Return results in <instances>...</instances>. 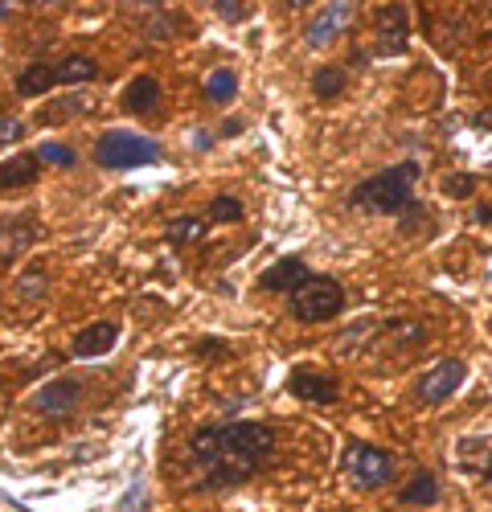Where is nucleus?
Listing matches in <instances>:
<instances>
[{
    "label": "nucleus",
    "mask_w": 492,
    "mask_h": 512,
    "mask_svg": "<svg viewBox=\"0 0 492 512\" xmlns=\"http://www.w3.org/2000/svg\"><path fill=\"white\" fill-rule=\"evenodd\" d=\"M464 377H468V365L460 357H443L435 361L423 377H415V398L423 406H443L451 394H456L464 386Z\"/></svg>",
    "instance_id": "423d86ee"
},
{
    "label": "nucleus",
    "mask_w": 492,
    "mask_h": 512,
    "mask_svg": "<svg viewBox=\"0 0 492 512\" xmlns=\"http://www.w3.org/2000/svg\"><path fill=\"white\" fill-rule=\"evenodd\" d=\"M345 82H349L345 66H337V62H328V66H320V70L312 74V95H316L320 103H333L337 95H345Z\"/></svg>",
    "instance_id": "6ab92c4d"
},
{
    "label": "nucleus",
    "mask_w": 492,
    "mask_h": 512,
    "mask_svg": "<svg viewBox=\"0 0 492 512\" xmlns=\"http://www.w3.org/2000/svg\"><path fill=\"white\" fill-rule=\"evenodd\" d=\"M160 99H164V91H160V82H156L152 74H136V78L128 82V91H123V107H128L132 115H148V111H156Z\"/></svg>",
    "instance_id": "2eb2a0df"
},
{
    "label": "nucleus",
    "mask_w": 492,
    "mask_h": 512,
    "mask_svg": "<svg viewBox=\"0 0 492 512\" xmlns=\"http://www.w3.org/2000/svg\"><path fill=\"white\" fill-rule=\"evenodd\" d=\"M406 213H410V218H402V226H398V230H402V234L410 238V234H419V222H423V213H427V209H423V205L415 201V205H410Z\"/></svg>",
    "instance_id": "c756f323"
},
{
    "label": "nucleus",
    "mask_w": 492,
    "mask_h": 512,
    "mask_svg": "<svg viewBox=\"0 0 492 512\" xmlns=\"http://www.w3.org/2000/svg\"><path fill=\"white\" fill-rule=\"evenodd\" d=\"M50 267L46 263H29L21 275H17V295H21V300H41V295H46L50 291Z\"/></svg>",
    "instance_id": "5701e85b"
},
{
    "label": "nucleus",
    "mask_w": 492,
    "mask_h": 512,
    "mask_svg": "<svg viewBox=\"0 0 492 512\" xmlns=\"http://www.w3.org/2000/svg\"><path fill=\"white\" fill-rule=\"evenodd\" d=\"M287 304H292V316L304 320V324H324L345 312V287L333 279V275H308L292 295H287Z\"/></svg>",
    "instance_id": "39448f33"
},
{
    "label": "nucleus",
    "mask_w": 492,
    "mask_h": 512,
    "mask_svg": "<svg viewBox=\"0 0 492 512\" xmlns=\"http://www.w3.org/2000/svg\"><path fill=\"white\" fill-rule=\"evenodd\" d=\"M341 476L357 492H382L398 480V459L374 443H349L341 455Z\"/></svg>",
    "instance_id": "20e7f679"
},
{
    "label": "nucleus",
    "mask_w": 492,
    "mask_h": 512,
    "mask_svg": "<svg viewBox=\"0 0 492 512\" xmlns=\"http://www.w3.org/2000/svg\"><path fill=\"white\" fill-rule=\"evenodd\" d=\"M410 50V13L402 5H386L374 17V54L378 58H402Z\"/></svg>",
    "instance_id": "6e6552de"
},
{
    "label": "nucleus",
    "mask_w": 492,
    "mask_h": 512,
    "mask_svg": "<svg viewBox=\"0 0 492 512\" xmlns=\"http://www.w3.org/2000/svg\"><path fill=\"white\" fill-rule=\"evenodd\" d=\"M78 402H82V381L78 377H50L46 386H41L29 406L41 414V418H50V422H66L78 414Z\"/></svg>",
    "instance_id": "0eeeda50"
},
{
    "label": "nucleus",
    "mask_w": 492,
    "mask_h": 512,
    "mask_svg": "<svg viewBox=\"0 0 492 512\" xmlns=\"http://www.w3.org/2000/svg\"><path fill=\"white\" fill-rule=\"evenodd\" d=\"M197 353H201V357H210V353H218V357H222L226 349H222V340H201V345H197Z\"/></svg>",
    "instance_id": "473e14b6"
},
{
    "label": "nucleus",
    "mask_w": 492,
    "mask_h": 512,
    "mask_svg": "<svg viewBox=\"0 0 492 512\" xmlns=\"http://www.w3.org/2000/svg\"><path fill=\"white\" fill-rule=\"evenodd\" d=\"M472 127H480V132H492V107L488 111H476L472 115Z\"/></svg>",
    "instance_id": "2f4dec72"
},
{
    "label": "nucleus",
    "mask_w": 492,
    "mask_h": 512,
    "mask_svg": "<svg viewBox=\"0 0 492 512\" xmlns=\"http://www.w3.org/2000/svg\"><path fill=\"white\" fill-rule=\"evenodd\" d=\"M205 99H210L214 107H226L238 99V74L230 66H218L210 78H205Z\"/></svg>",
    "instance_id": "412c9836"
},
{
    "label": "nucleus",
    "mask_w": 492,
    "mask_h": 512,
    "mask_svg": "<svg viewBox=\"0 0 492 512\" xmlns=\"http://www.w3.org/2000/svg\"><path fill=\"white\" fill-rule=\"evenodd\" d=\"M181 25H185V21H181L177 13H156V17L144 25V33H148V37H173Z\"/></svg>",
    "instance_id": "bb28decb"
},
{
    "label": "nucleus",
    "mask_w": 492,
    "mask_h": 512,
    "mask_svg": "<svg viewBox=\"0 0 492 512\" xmlns=\"http://www.w3.org/2000/svg\"><path fill=\"white\" fill-rule=\"evenodd\" d=\"M13 13H17V9H13V5H0V21H9V17H13Z\"/></svg>",
    "instance_id": "e433bc0d"
},
{
    "label": "nucleus",
    "mask_w": 492,
    "mask_h": 512,
    "mask_svg": "<svg viewBox=\"0 0 492 512\" xmlns=\"http://www.w3.org/2000/svg\"><path fill=\"white\" fill-rule=\"evenodd\" d=\"M25 132H29V127L21 119H0V148H5V144H21Z\"/></svg>",
    "instance_id": "cd10ccee"
},
{
    "label": "nucleus",
    "mask_w": 492,
    "mask_h": 512,
    "mask_svg": "<svg viewBox=\"0 0 492 512\" xmlns=\"http://www.w3.org/2000/svg\"><path fill=\"white\" fill-rule=\"evenodd\" d=\"M160 140H148L128 127H111L95 140V164L107 173H128V168H144V164H160Z\"/></svg>",
    "instance_id": "7ed1b4c3"
},
{
    "label": "nucleus",
    "mask_w": 492,
    "mask_h": 512,
    "mask_svg": "<svg viewBox=\"0 0 492 512\" xmlns=\"http://www.w3.org/2000/svg\"><path fill=\"white\" fill-rule=\"evenodd\" d=\"M91 107V99L82 95V91H74V95H66V99H54V103H46L37 111V123L41 127H50V123H66V119H74V115H82Z\"/></svg>",
    "instance_id": "aec40b11"
},
{
    "label": "nucleus",
    "mask_w": 492,
    "mask_h": 512,
    "mask_svg": "<svg viewBox=\"0 0 492 512\" xmlns=\"http://www.w3.org/2000/svg\"><path fill=\"white\" fill-rule=\"evenodd\" d=\"M54 74H58V87H82V82L99 78V62L91 54H70L54 66Z\"/></svg>",
    "instance_id": "a211bd4d"
},
{
    "label": "nucleus",
    "mask_w": 492,
    "mask_h": 512,
    "mask_svg": "<svg viewBox=\"0 0 492 512\" xmlns=\"http://www.w3.org/2000/svg\"><path fill=\"white\" fill-rule=\"evenodd\" d=\"M480 476H484V480H488V484H492V451H488V455H484V459H480Z\"/></svg>",
    "instance_id": "f704fd0d"
},
{
    "label": "nucleus",
    "mask_w": 492,
    "mask_h": 512,
    "mask_svg": "<svg viewBox=\"0 0 492 512\" xmlns=\"http://www.w3.org/2000/svg\"><path fill=\"white\" fill-rule=\"evenodd\" d=\"M193 144H197V152H210L214 136H210V132H205V127H197V132H193Z\"/></svg>",
    "instance_id": "7c9ffc66"
},
{
    "label": "nucleus",
    "mask_w": 492,
    "mask_h": 512,
    "mask_svg": "<svg viewBox=\"0 0 492 512\" xmlns=\"http://www.w3.org/2000/svg\"><path fill=\"white\" fill-rule=\"evenodd\" d=\"M37 160H41V164H50V168H74V160H78V156H74L66 144H54V140H46V144L37 148Z\"/></svg>",
    "instance_id": "393cba45"
},
{
    "label": "nucleus",
    "mask_w": 492,
    "mask_h": 512,
    "mask_svg": "<svg viewBox=\"0 0 492 512\" xmlns=\"http://www.w3.org/2000/svg\"><path fill=\"white\" fill-rule=\"evenodd\" d=\"M58 87V74L50 62H29L21 74H17V95L21 99H37V95H50Z\"/></svg>",
    "instance_id": "dca6fc26"
},
{
    "label": "nucleus",
    "mask_w": 492,
    "mask_h": 512,
    "mask_svg": "<svg viewBox=\"0 0 492 512\" xmlns=\"http://www.w3.org/2000/svg\"><path fill=\"white\" fill-rule=\"evenodd\" d=\"M238 132H242L238 119H226V123H222V136H238Z\"/></svg>",
    "instance_id": "c9c22d12"
},
{
    "label": "nucleus",
    "mask_w": 492,
    "mask_h": 512,
    "mask_svg": "<svg viewBox=\"0 0 492 512\" xmlns=\"http://www.w3.org/2000/svg\"><path fill=\"white\" fill-rule=\"evenodd\" d=\"M205 238V218H189V213H181V218H173L169 226H164V242L169 246H193Z\"/></svg>",
    "instance_id": "4be33fe9"
},
{
    "label": "nucleus",
    "mask_w": 492,
    "mask_h": 512,
    "mask_svg": "<svg viewBox=\"0 0 492 512\" xmlns=\"http://www.w3.org/2000/svg\"><path fill=\"white\" fill-rule=\"evenodd\" d=\"M472 222H480V226H492V205H476Z\"/></svg>",
    "instance_id": "72a5a7b5"
},
{
    "label": "nucleus",
    "mask_w": 492,
    "mask_h": 512,
    "mask_svg": "<svg viewBox=\"0 0 492 512\" xmlns=\"http://www.w3.org/2000/svg\"><path fill=\"white\" fill-rule=\"evenodd\" d=\"M242 213H246V205L234 193H222V197L210 201V222H238Z\"/></svg>",
    "instance_id": "b1692460"
},
{
    "label": "nucleus",
    "mask_w": 492,
    "mask_h": 512,
    "mask_svg": "<svg viewBox=\"0 0 492 512\" xmlns=\"http://www.w3.org/2000/svg\"><path fill=\"white\" fill-rule=\"evenodd\" d=\"M353 13H357V5H324L320 9V17H312V25H308V46L312 50H320V46H328V41H333L337 33H345L349 25H353Z\"/></svg>",
    "instance_id": "9d476101"
},
{
    "label": "nucleus",
    "mask_w": 492,
    "mask_h": 512,
    "mask_svg": "<svg viewBox=\"0 0 492 512\" xmlns=\"http://www.w3.org/2000/svg\"><path fill=\"white\" fill-rule=\"evenodd\" d=\"M415 181H419V160H398L382 168V173L365 177L349 193V205L357 213H406L415 205Z\"/></svg>",
    "instance_id": "f03ea898"
},
{
    "label": "nucleus",
    "mask_w": 492,
    "mask_h": 512,
    "mask_svg": "<svg viewBox=\"0 0 492 512\" xmlns=\"http://www.w3.org/2000/svg\"><path fill=\"white\" fill-rule=\"evenodd\" d=\"M33 242H37V222L29 218V213H21V218H5L0 222V267L17 263V254H25Z\"/></svg>",
    "instance_id": "9b49d317"
},
{
    "label": "nucleus",
    "mask_w": 492,
    "mask_h": 512,
    "mask_svg": "<svg viewBox=\"0 0 492 512\" xmlns=\"http://www.w3.org/2000/svg\"><path fill=\"white\" fill-rule=\"evenodd\" d=\"M115 340H119V324L115 320H95V324H87L78 336H74V357L78 361H95V357H103V353H111L115 349Z\"/></svg>",
    "instance_id": "f8f14e48"
},
{
    "label": "nucleus",
    "mask_w": 492,
    "mask_h": 512,
    "mask_svg": "<svg viewBox=\"0 0 492 512\" xmlns=\"http://www.w3.org/2000/svg\"><path fill=\"white\" fill-rule=\"evenodd\" d=\"M33 181H41L37 152H17L9 160H0V189H29Z\"/></svg>",
    "instance_id": "4468645a"
},
{
    "label": "nucleus",
    "mask_w": 492,
    "mask_h": 512,
    "mask_svg": "<svg viewBox=\"0 0 492 512\" xmlns=\"http://www.w3.org/2000/svg\"><path fill=\"white\" fill-rule=\"evenodd\" d=\"M287 390H292L300 402H316V406H333L341 398V386L337 377L328 373H312V369H296L292 381H287Z\"/></svg>",
    "instance_id": "1a4fd4ad"
},
{
    "label": "nucleus",
    "mask_w": 492,
    "mask_h": 512,
    "mask_svg": "<svg viewBox=\"0 0 492 512\" xmlns=\"http://www.w3.org/2000/svg\"><path fill=\"white\" fill-rule=\"evenodd\" d=\"M214 13H218L222 21H242V17L251 13V9L238 5V0H214Z\"/></svg>",
    "instance_id": "c85d7f7f"
},
{
    "label": "nucleus",
    "mask_w": 492,
    "mask_h": 512,
    "mask_svg": "<svg viewBox=\"0 0 492 512\" xmlns=\"http://www.w3.org/2000/svg\"><path fill=\"white\" fill-rule=\"evenodd\" d=\"M439 496H443V488H439V476H431V472H415L410 484H402V492H398V500L410 508H431V504H439Z\"/></svg>",
    "instance_id": "f3484780"
},
{
    "label": "nucleus",
    "mask_w": 492,
    "mask_h": 512,
    "mask_svg": "<svg viewBox=\"0 0 492 512\" xmlns=\"http://www.w3.org/2000/svg\"><path fill=\"white\" fill-rule=\"evenodd\" d=\"M312 271H308V263L304 259H296V254H292V259H279V263H271L263 275H259V287L263 291H287V295H292L304 279H308Z\"/></svg>",
    "instance_id": "ddd939ff"
},
{
    "label": "nucleus",
    "mask_w": 492,
    "mask_h": 512,
    "mask_svg": "<svg viewBox=\"0 0 492 512\" xmlns=\"http://www.w3.org/2000/svg\"><path fill=\"white\" fill-rule=\"evenodd\" d=\"M472 193H476V177L472 173H451L443 181V197H451V201H468Z\"/></svg>",
    "instance_id": "a878e982"
},
{
    "label": "nucleus",
    "mask_w": 492,
    "mask_h": 512,
    "mask_svg": "<svg viewBox=\"0 0 492 512\" xmlns=\"http://www.w3.org/2000/svg\"><path fill=\"white\" fill-rule=\"evenodd\" d=\"M189 455L201 467L205 488H234L255 480L275 455V431L267 422H218L189 439Z\"/></svg>",
    "instance_id": "f257e3e1"
}]
</instances>
